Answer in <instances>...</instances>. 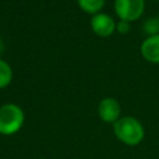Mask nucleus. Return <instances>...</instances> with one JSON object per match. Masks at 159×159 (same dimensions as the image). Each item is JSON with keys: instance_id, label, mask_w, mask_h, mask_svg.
<instances>
[{"instance_id": "obj_2", "label": "nucleus", "mask_w": 159, "mask_h": 159, "mask_svg": "<svg viewBox=\"0 0 159 159\" xmlns=\"http://www.w3.org/2000/svg\"><path fill=\"white\" fill-rule=\"evenodd\" d=\"M25 122L24 111L12 103L0 107V134L12 135L17 133Z\"/></svg>"}, {"instance_id": "obj_5", "label": "nucleus", "mask_w": 159, "mask_h": 159, "mask_svg": "<svg viewBox=\"0 0 159 159\" xmlns=\"http://www.w3.org/2000/svg\"><path fill=\"white\" fill-rule=\"evenodd\" d=\"M92 30L99 36H109L114 31V20L106 14H97L91 20Z\"/></svg>"}, {"instance_id": "obj_7", "label": "nucleus", "mask_w": 159, "mask_h": 159, "mask_svg": "<svg viewBox=\"0 0 159 159\" xmlns=\"http://www.w3.org/2000/svg\"><path fill=\"white\" fill-rule=\"evenodd\" d=\"M80 7L89 14H96L98 12L103 5H104V0H77Z\"/></svg>"}, {"instance_id": "obj_8", "label": "nucleus", "mask_w": 159, "mask_h": 159, "mask_svg": "<svg viewBox=\"0 0 159 159\" xmlns=\"http://www.w3.org/2000/svg\"><path fill=\"white\" fill-rule=\"evenodd\" d=\"M11 77H12V72L10 66L5 61L0 60V88L6 87L10 83Z\"/></svg>"}, {"instance_id": "obj_4", "label": "nucleus", "mask_w": 159, "mask_h": 159, "mask_svg": "<svg viewBox=\"0 0 159 159\" xmlns=\"http://www.w3.org/2000/svg\"><path fill=\"white\" fill-rule=\"evenodd\" d=\"M99 118L106 123H116L120 117V106L114 98H104L99 102L98 106Z\"/></svg>"}, {"instance_id": "obj_9", "label": "nucleus", "mask_w": 159, "mask_h": 159, "mask_svg": "<svg viewBox=\"0 0 159 159\" xmlns=\"http://www.w3.org/2000/svg\"><path fill=\"white\" fill-rule=\"evenodd\" d=\"M143 29L145 30V32L150 34L152 36H153V35H157V32L159 31V21H158L157 19H148V20L144 22Z\"/></svg>"}, {"instance_id": "obj_11", "label": "nucleus", "mask_w": 159, "mask_h": 159, "mask_svg": "<svg viewBox=\"0 0 159 159\" xmlns=\"http://www.w3.org/2000/svg\"><path fill=\"white\" fill-rule=\"evenodd\" d=\"M2 48H4V43H2V40L0 39V53H1V51H2Z\"/></svg>"}, {"instance_id": "obj_6", "label": "nucleus", "mask_w": 159, "mask_h": 159, "mask_svg": "<svg viewBox=\"0 0 159 159\" xmlns=\"http://www.w3.org/2000/svg\"><path fill=\"white\" fill-rule=\"evenodd\" d=\"M140 52L147 61L159 63V34L144 40L140 46Z\"/></svg>"}, {"instance_id": "obj_1", "label": "nucleus", "mask_w": 159, "mask_h": 159, "mask_svg": "<svg viewBox=\"0 0 159 159\" xmlns=\"http://www.w3.org/2000/svg\"><path fill=\"white\" fill-rule=\"evenodd\" d=\"M114 135L128 147H135L144 139L145 132L142 123L134 117H122L113 124Z\"/></svg>"}, {"instance_id": "obj_10", "label": "nucleus", "mask_w": 159, "mask_h": 159, "mask_svg": "<svg viewBox=\"0 0 159 159\" xmlns=\"http://www.w3.org/2000/svg\"><path fill=\"white\" fill-rule=\"evenodd\" d=\"M118 30H119V32L120 34H125V32H128V30H129V24H128V21H120L119 24H118Z\"/></svg>"}, {"instance_id": "obj_3", "label": "nucleus", "mask_w": 159, "mask_h": 159, "mask_svg": "<svg viewBox=\"0 0 159 159\" xmlns=\"http://www.w3.org/2000/svg\"><path fill=\"white\" fill-rule=\"evenodd\" d=\"M114 9L123 21H133L142 16L144 10V0H116Z\"/></svg>"}]
</instances>
